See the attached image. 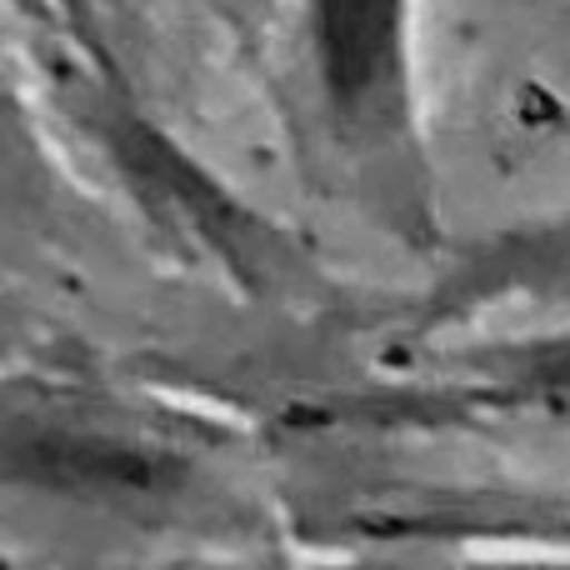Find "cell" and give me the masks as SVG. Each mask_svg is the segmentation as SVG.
Returning <instances> with one entry per match:
<instances>
[{"instance_id":"obj_1","label":"cell","mask_w":570,"mask_h":570,"mask_svg":"<svg viewBox=\"0 0 570 570\" xmlns=\"http://www.w3.org/2000/svg\"><path fill=\"white\" fill-rule=\"evenodd\" d=\"M6 461L16 465L20 481L50 485V491H160L166 485V461L156 451H130V445H96L76 435H30L10 445Z\"/></svg>"}]
</instances>
